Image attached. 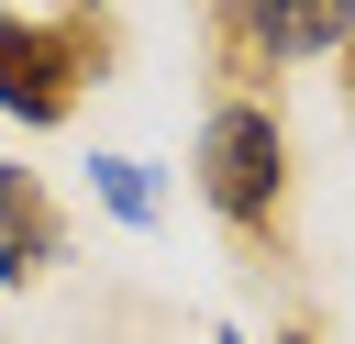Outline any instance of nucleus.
<instances>
[{
	"label": "nucleus",
	"instance_id": "obj_1",
	"mask_svg": "<svg viewBox=\"0 0 355 344\" xmlns=\"http://www.w3.org/2000/svg\"><path fill=\"white\" fill-rule=\"evenodd\" d=\"M189 178H200V211L222 233L266 244L288 222V122H277V100H255V89L211 100L200 111V144H189Z\"/></svg>",
	"mask_w": 355,
	"mask_h": 344
},
{
	"label": "nucleus",
	"instance_id": "obj_2",
	"mask_svg": "<svg viewBox=\"0 0 355 344\" xmlns=\"http://www.w3.org/2000/svg\"><path fill=\"white\" fill-rule=\"evenodd\" d=\"M111 67V22H67V11H0V111L22 133H55L78 122V100L100 89Z\"/></svg>",
	"mask_w": 355,
	"mask_h": 344
},
{
	"label": "nucleus",
	"instance_id": "obj_3",
	"mask_svg": "<svg viewBox=\"0 0 355 344\" xmlns=\"http://www.w3.org/2000/svg\"><path fill=\"white\" fill-rule=\"evenodd\" d=\"M344 44H355V0H233L244 67H300V55H344Z\"/></svg>",
	"mask_w": 355,
	"mask_h": 344
},
{
	"label": "nucleus",
	"instance_id": "obj_4",
	"mask_svg": "<svg viewBox=\"0 0 355 344\" xmlns=\"http://www.w3.org/2000/svg\"><path fill=\"white\" fill-rule=\"evenodd\" d=\"M55 255H67V211H55V189H44L33 166H0V289L55 277Z\"/></svg>",
	"mask_w": 355,
	"mask_h": 344
},
{
	"label": "nucleus",
	"instance_id": "obj_5",
	"mask_svg": "<svg viewBox=\"0 0 355 344\" xmlns=\"http://www.w3.org/2000/svg\"><path fill=\"white\" fill-rule=\"evenodd\" d=\"M89 200H100L122 233H155V222H166V189H155V166H144V155H122V144H100V155H89Z\"/></svg>",
	"mask_w": 355,
	"mask_h": 344
},
{
	"label": "nucleus",
	"instance_id": "obj_6",
	"mask_svg": "<svg viewBox=\"0 0 355 344\" xmlns=\"http://www.w3.org/2000/svg\"><path fill=\"white\" fill-rule=\"evenodd\" d=\"M55 11H67V22H100V11H111V0H55Z\"/></svg>",
	"mask_w": 355,
	"mask_h": 344
},
{
	"label": "nucleus",
	"instance_id": "obj_7",
	"mask_svg": "<svg viewBox=\"0 0 355 344\" xmlns=\"http://www.w3.org/2000/svg\"><path fill=\"white\" fill-rule=\"evenodd\" d=\"M211 344H244V333H233V322H222V333H211Z\"/></svg>",
	"mask_w": 355,
	"mask_h": 344
}]
</instances>
